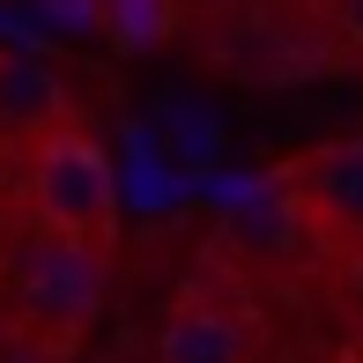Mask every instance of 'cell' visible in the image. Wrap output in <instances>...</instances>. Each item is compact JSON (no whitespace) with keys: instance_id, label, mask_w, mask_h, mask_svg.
Returning <instances> with one entry per match:
<instances>
[{"instance_id":"cell-1","label":"cell","mask_w":363,"mask_h":363,"mask_svg":"<svg viewBox=\"0 0 363 363\" xmlns=\"http://www.w3.org/2000/svg\"><path fill=\"white\" fill-rule=\"evenodd\" d=\"M104 282H111V245L23 230V245L8 259V334L30 349L74 356L82 334L96 326V311H104Z\"/></svg>"},{"instance_id":"cell-2","label":"cell","mask_w":363,"mask_h":363,"mask_svg":"<svg viewBox=\"0 0 363 363\" xmlns=\"http://www.w3.org/2000/svg\"><path fill=\"white\" fill-rule=\"evenodd\" d=\"M15 201H23V230H45V238H74V245L119 238V171H111L104 141L74 119L23 148Z\"/></svg>"},{"instance_id":"cell-3","label":"cell","mask_w":363,"mask_h":363,"mask_svg":"<svg viewBox=\"0 0 363 363\" xmlns=\"http://www.w3.org/2000/svg\"><path fill=\"white\" fill-rule=\"evenodd\" d=\"M274 208L334 259H363V134L311 141L274 163Z\"/></svg>"},{"instance_id":"cell-4","label":"cell","mask_w":363,"mask_h":363,"mask_svg":"<svg viewBox=\"0 0 363 363\" xmlns=\"http://www.w3.org/2000/svg\"><path fill=\"white\" fill-rule=\"evenodd\" d=\"M52 126H67V74L45 52L0 45V141L23 156V148L45 141Z\"/></svg>"},{"instance_id":"cell-5","label":"cell","mask_w":363,"mask_h":363,"mask_svg":"<svg viewBox=\"0 0 363 363\" xmlns=\"http://www.w3.org/2000/svg\"><path fill=\"white\" fill-rule=\"evenodd\" d=\"M156 363H252V326L216 296H186L156 326Z\"/></svg>"},{"instance_id":"cell-6","label":"cell","mask_w":363,"mask_h":363,"mask_svg":"<svg viewBox=\"0 0 363 363\" xmlns=\"http://www.w3.org/2000/svg\"><path fill=\"white\" fill-rule=\"evenodd\" d=\"M104 30L126 52H141V45L163 38V0H104Z\"/></svg>"},{"instance_id":"cell-7","label":"cell","mask_w":363,"mask_h":363,"mask_svg":"<svg viewBox=\"0 0 363 363\" xmlns=\"http://www.w3.org/2000/svg\"><path fill=\"white\" fill-rule=\"evenodd\" d=\"M326 8H334V30L363 52V0H326Z\"/></svg>"},{"instance_id":"cell-8","label":"cell","mask_w":363,"mask_h":363,"mask_svg":"<svg viewBox=\"0 0 363 363\" xmlns=\"http://www.w3.org/2000/svg\"><path fill=\"white\" fill-rule=\"evenodd\" d=\"M0 363H74V356H52V349H30V341H0Z\"/></svg>"}]
</instances>
